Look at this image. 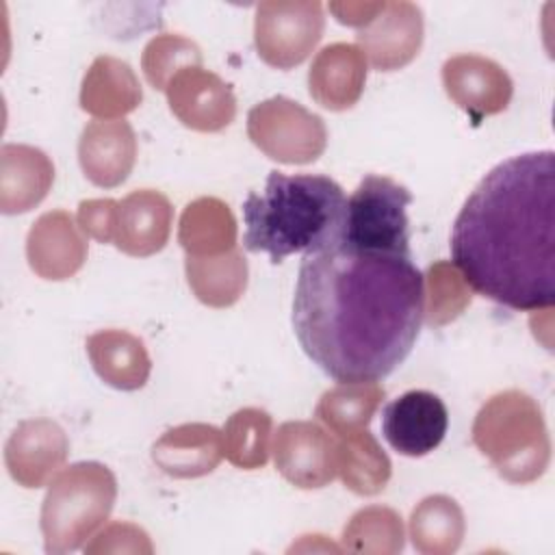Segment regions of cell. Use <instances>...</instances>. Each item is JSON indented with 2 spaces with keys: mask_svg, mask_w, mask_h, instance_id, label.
<instances>
[{
  "mask_svg": "<svg viewBox=\"0 0 555 555\" xmlns=\"http://www.w3.org/2000/svg\"><path fill=\"white\" fill-rule=\"evenodd\" d=\"M78 163L85 178L102 189H115L137 163V134L124 119H95L78 139Z\"/></svg>",
  "mask_w": 555,
  "mask_h": 555,
  "instance_id": "16",
  "label": "cell"
},
{
  "mask_svg": "<svg viewBox=\"0 0 555 555\" xmlns=\"http://www.w3.org/2000/svg\"><path fill=\"white\" fill-rule=\"evenodd\" d=\"M412 193L388 176L369 173L345 204L338 241L371 251L410 254Z\"/></svg>",
  "mask_w": 555,
  "mask_h": 555,
  "instance_id": "6",
  "label": "cell"
},
{
  "mask_svg": "<svg viewBox=\"0 0 555 555\" xmlns=\"http://www.w3.org/2000/svg\"><path fill=\"white\" fill-rule=\"evenodd\" d=\"M447 95L470 117L481 119L503 113L512 100L514 82L492 59L481 54H455L442 65Z\"/></svg>",
  "mask_w": 555,
  "mask_h": 555,
  "instance_id": "14",
  "label": "cell"
},
{
  "mask_svg": "<svg viewBox=\"0 0 555 555\" xmlns=\"http://www.w3.org/2000/svg\"><path fill=\"white\" fill-rule=\"evenodd\" d=\"M345 204L343 186L330 176L269 171L264 189L243 204V245L275 264L291 254L319 251L338 238Z\"/></svg>",
  "mask_w": 555,
  "mask_h": 555,
  "instance_id": "3",
  "label": "cell"
},
{
  "mask_svg": "<svg viewBox=\"0 0 555 555\" xmlns=\"http://www.w3.org/2000/svg\"><path fill=\"white\" fill-rule=\"evenodd\" d=\"M67 210L43 212L28 230L26 258L30 269L52 282L69 280L87 260V238Z\"/></svg>",
  "mask_w": 555,
  "mask_h": 555,
  "instance_id": "15",
  "label": "cell"
},
{
  "mask_svg": "<svg viewBox=\"0 0 555 555\" xmlns=\"http://www.w3.org/2000/svg\"><path fill=\"white\" fill-rule=\"evenodd\" d=\"M54 182V165L46 152L24 143L0 147V210L22 215L46 199Z\"/></svg>",
  "mask_w": 555,
  "mask_h": 555,
  "instance_id": "20",
  "label": "cell"
},
{
  "mask_svg": "<svg viewBox=\"0 0 555 555\" xmlns=\"http://www.w3.org/2000/svg\"><path fill=\"white\" fill-rule=\"evenodd\" d=\"M147 533L132 522H113L102 529L93 542L85 544V553H152Z\"/></svg>",
  "mask_w": 555,
  "mask_h": 555,
  "instance_id": "32",
  "label": "cell"
},
{
  "mask_svg": "<svg viewBox=\"0 0 555 555\" xmlns=\"http://www.w3.org/2000/svg\"><path fill=\"white\" fill-rule=\"evenodd\" d=\"M366 82V59L358 46L336 41L317 52L308 69V91L327 111L351 108Z\"/></svg>",
  "mask_w": 555,
  "mask_h": 555,
  "instance_id": "18",
  "label": "cell"
},
{
  "mask_svg": "<svg viewBox=\"0 0 555 555\" xmlns=\"http://www.w3.org/2000/svg\"><path fill=\"white\" fill-rule=\"evenodd\" d=\"M405 544L401 516L384 505L358 509L343 529V551L392 555Z\"/></svg>",
  "mask_w": 555,
  "mask_h": 555,
  "instance_id": "29",
  "label": "cell"
},
{
  "mask_svg": "<svg viewBox=\"0 0 555 555\" xmlns=\"http://www.w3.org/2000/svg\"><path fill=\"white\" fill-rule=\"evenodd\" d=\"M186 67H202V50L189 37L178 33H160L145 43L141 69L154 89L165 91L171 78Z\"/></svg>",
  "mask_w": 555,
  "mask_h": 555,
  "instance_id": "30",
  "label": "cell"
},
{
  "mask_svg": "<svg viewBox=\"0 0 555 555\" xmlns=\"http://www.w3.org/2000/svg\"><path fill=\"white\" fill-rule=\"evenodd\" d=\"M384 4L386 2H330L327 9L340 24L360 30L382 13Z\"/></svg>",
  "mask_w": 555,
  "mask_h": 555,
  "instance_id": "34",
  "label": "cell"
},
{
  "mask_svg": "<svg viewBox=\"0 0 555 555\" xmlns=\"http://www.w3.org/2000/svg\"><path fill=\"white\" fill-rule=\"evenodd\" d=\"M117 210L119 202L111 197L82 199L78 204L76 223L87 236L95 238L98 243H113L117 230Z\"/></svg>",
  "mask_w": 555,
  "mask_h": 555,
  "instance_id": "33",
  "label": "cell"
},
{
  "mask_svg": "<svg viewBox=\"0 0 555 555\" xmlns=\"http://www.w3.org/2000/svg\"><path fill=\"white\" fill-rule=\"evenodd\" d=\"M325 30L323 4L317 0H267L256 4L254 46L258 56L275 67L301 65Z\"/></svg>",
  "mask_w": 555,
  "mask_h": 555,
  "instance_id": "8",
  "label": "cell"
},
{
  "mask_svg": "<svg viewBox=\"0 0 555 555\" xmlns=\"http://www.w3.org/2000/svg\"><path fill=\"white\" fill-rule=\"evenodd\" d=\"M278 473L301 490L327 486L336 475V440L312 421H286L273 438Z\"/></svg>",
  "mask_w": 555,
  "mask_h": 555,
  "instance_id": "9",
  "label": "cell"
},
{
  "mask_svg": "<svg viewBox=\"0 0 555 555\" xmlns=\"http://www.w3.org/2000/svg\"><path fill=\"white\" fill-rule=\"evenodd\" d=\"M171 113L191 130L219 132L236 117L232 87L204 67L178 72L165 89Z\"/></svg>",
  "mask_w": 555,
  "mask_h": 555,
  "instance_id": "12",
  "label": "cell"
},
{
  "mask_svg": "<svg viewBox=\"0 0 555 555\" xmlns=\"http://www.w3.org/2000/svg\"><path fill=\"white\" fill-rule=\"evenodd\" d=\"M423 11L414 2H386L382 13L358 30L356 41L364 59L379 72H395L412 63L423 46Z\"/></svg>",
  "mask_w": 555,
  "mask_h": 555,
  "instance_id": "13",
  "label": "cell"
},
{
  "mask_svg": "<svg viewBox=\"0 0 555 555\" xmlns=\"http://www.w3.org/2000/svg\"><path fill=\"white\" fill-rule=\"evenodd\" d=\"M271 427L269 412L260 408L236 410L223 427V455L228 462L243 470L262 468L271 451Z\"/></svg>",
  "mask_w": 555,
  "mask_h": 555,
  "instance_id": "28",
  "label": "cell"
},
{
  "mask_svg": "<svg viewBox=\"0 0 555 555\" xmlns=\"http://www.w3.org/2000/svg\"><path fill=\"white\" fill-rule=\"evenodd\" d=\"M178 243L186 256H217L236 247V219L219 197H197L180 215Z\"/></svg>",
  "mask_w": 555,
  "mask_h": 555,
  "instance_id": "23",
  "label": "cell"
},
{
  "mask_svg": "<svg viewBox=\"0 0 555 555\" xmlns=\"http://www.w3.org/2000/svg\"><path fill=\"white\" fill-rule=\"evenodd\" d=\"M80 108L98 119H121L139 108L143 91L132 67L111 54L95 56L82 76Z\"/></svg>",
  "mask_w": 555,
  "mask_h": 555,
  "instance_id": "21",
  "label": "cell"
},
{
  "mask_svg": "<svg viewBox=\"0 0 555 555\" xmlns=\"http://www.w3.org/2000/svg\"><path fill=\"white\" fill-rule=\"evenodd\" d=\"M98 377L117 390H139L152 373L145 343L126 330H100L85 340Z\"/></svg>",
  "mask_w": 555,
  "mask_h": 555,
  "instance_id": "22",
  "label": "cell"
},
{
  "mask_svg": "<svg viewBox=\"0 0 555 555\" xmlns=\"http://www.w3.org/2000/svg\"><path fill=\"white\" fill-rule=\"evenodd\" d=\"M173 208L154 189H139L119 202L115 247L128 256L145 258L160 251L171 234Z\"/></svg>",
  "mask_w": 555,
  "mask_h": 555,
  "instance_id": "17",
  "label": "cell"
},
{
  "mask_svg": "<svg viewBox=\"0 0 555 555\" xmlns=\"http://www.w3.org/2000/svg\"><path fill=\"white\" fill-rule=\"evenodd\" d=\"M464 531V512L447 494H431L412 509L410 538L418 553L451 555L460 548Z\"/></svg>",
  "mask_w": 555,
  "mask_h": 555,
  "instance_id": "26",
  "label": "cell"
},
{
  "mask_svg": "<svg viewBox=\"0 0 555 555\" xmlns=\"http://www.w3.org/2000/svg\"><path fill=\"white\" fill-rule=\"evenodd\" d=\"M425 314V280L412 254L343 241L306 254L293 297L304 353L336 382H377L412 351Z\"/></svg>",
  "mask_w": 555,
  "mask_h": 555,
  "instance_id": "1",
  "label": "cell"
},
{
  "mask_svg": "<svg viewBox=\"0 0 555 555\" xmlns=\"http://www.w3.org/2000/svg\"><path fill=\"white\" fill-rule=\"evenodd\" d=\"M223 457V431L208 423L167 429L152 444V462L169 477L195 479L212 473Z\"/></svg>",
  "mask_w": 555,
  "mask_h": 555,
  "instance_id": "19",
  "label": "cell"
},
{
  "mask_svg": "<svg viewBox=\"0 0 555 555\" xmlns=\"http://www.w3.org/2000/svg\"><path fill=\"white\" fill-rule=\"evenodd\" d=\"M247 134L264 156L284 165L314 163L327 145L323 119L284 95L262 100L249 108Z\"/></svg>",
  "mask_w": 555,
  "mask_h": 555,
  "instance_id": "7",
  "label": "cell"
},
{
  "mask_svg": "<svg viewBox=\"0 0 555 555\" xmlns=\"http://www.w3.org/2000/svg\"><path fill=\"white\" fill-rule=\"evenodd\" d=\"M69 453L65 429L52 418L22 421L4 444V464L13 481L41 488L54 479Z\"/></svg>",
  "mask_w": 555,
  "mask_h": 555,
  "instance_id": "11",
  "label": "cell"
},
{
  "mask_svg": "<svg viewBox=\"0 0 555 555\" xmlns=\"http://www.w3.org/2000/svg\"><path fill=\"white\" fill-rule=\"evenodd\" d=\"M384 397L386 390L377 382H340L321 395L314 416L336 436H345L364 429Z\"/></svg>",
  "mask_w": 555,
  "mask_h": 555,
  "instance_id": "27",
  "label": "cell"
},
{
  "mask_svg": "<svg viewBox=\"0 0 555 555\" xmlns=\"http://www.w3.org/2000/svg\"><path fill=\"white\" fill-rule=\"evenodd\" d=\"M427 306L423 319L431 327L455 321L470 304V286L462 278L455 264L438 260L427 269Z\"/></svg>",
  "mask_w": 555,
  "mask_h": 555,
  "instance_id": "31",
  "label": "cell"
},
{
  "mask_svg": "<svg viewBox=\"0 0 555 555\" xmlns=\"http://www.w3.org/2000/svg\"><path fill=\"white\" fill-rule=\"evenodd\" d=\"M338 438L336 468L345 488L360 496L379 494L392 475V464L375 436L364 427Z\"/></svg>",
  "mask_w": 555,
  "mask_h": 555,
  "instance_id": "25",
  "label": "cell"
},
{
  "mask_svg": "<svg viewBox=\"0 0 555 555\" xmlns=\"http://www.w3.org/2000/svg\"><path fill=\"white\" fill-rule=\"evenodd\" d=\"M449 412L444 401L429 390H408L382 412V434L401 455L421 457L431 453L444 438Z\"/></svg>",
  "mask_w": 555,
  "mask_h": 555,
  "instance_id": "10",
  "label": "cell"
},
{
  "mask_svg": "<svg viewBox=\"0 0 555 555\" xmlns=\"http://www.w3.org/2000/svg\"><path fill=\"white\" fill-rule=\"evenodd\" d=\"M473 442L512 483L540 479L551 462V438L538 401L522 390L490 397L473 421Z\"/></svg>",
  "mask_w": 555,
  "mask_h": 555,
  "instance_id": "4",
  "label": "cell"
},
{
  "mask_svg": "<svg viewBox=\"0 0 555 555\" xmlns=\"http://www.w3.org/2000/svg\"><path fill=\"white\" fill-rule=\"evenodd\" d=\"M451 258L466 284L512 310L555 301V154L525 152L492 167L460 208Z\"/></svg>",
  "mask_w": 555,
  "mask_h": 555,
  "instance_id": "2",
  "label": "cell"
},
{
  "mask_svg": "<svg viewBox=\"0 0 555 555\" xmlns=\"http://www.w3.org/2000/svg\"><path fill=\"white\" fill-rule=\"evenodd\" d=\"M117 499V479L100 462H76L63 468L48 486L41 503L43 548L52 555L85 546L111 516Z\"/></svg>",
  "mask_w": 555,
  "mask_h": 555,
  "instance_id": "5",
  "label": "cell"
},
{
  "mask_svg": "<svg viewBox=\"0 0 555 555\" xmlns=\"http://www.w3.org/2000/svg\"><path fill=\"white\" fill-rule=\"evenodd\" d=\"M186 282L193 295L210 308H228L247 288V260L238 247L217 256H186Z\"/></svg>",
  "mask_w": 555,
  "mask_h": 555,
  "instance_id": "24",
  "label": "cell"
}]
</instances>
